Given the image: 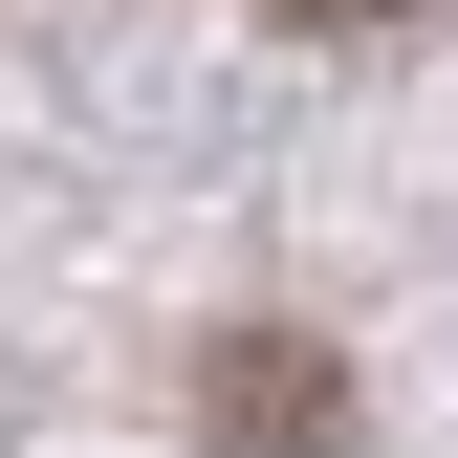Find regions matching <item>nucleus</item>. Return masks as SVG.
<instances>
[{
    "label": "nucleus",
    "mask_w": 458,
    "mask_h": 458,
    "mask_svg": "<svg viewBox=\"0 0 458 458\" xmlns=\"http://www.w3.org/2000/svg\"><path fill=\"white\" fill-rule=\"evenodd\" d=\"M284 22H415V0H284Z\"/></svg>",
    "instance_id": "f03ea898"
},
{
    "label": "nucleus",
    "mask_w": 458,
    "mask_h": 458,
    "mask_svg": "<svg viewBox=\"0 0 458 458\" xmlns=\"http://www.w3.org/2000/svg\"><path fill=\"white\" fill-rule=\"evenodd\" d=\"M197 415H218V458H327V437H350V393H327V350H218Z\"/></svg>",
    "instance_id": "f257e3e1"
}]
</instances>
